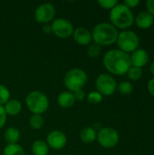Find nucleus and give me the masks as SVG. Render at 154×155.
Segmentation results:
<instances>
[{
    "label": "nucleus",
    "instance_id": "obj_1",
    "mask_svg": "<svg viewBox=\"0 0 154 155\" xmlns=\"http://www.w3.org/2000/svg\"><path fill=\"white\" fill-rule=\"evenodd\" d=\"M103 65L112 74L123 75L127 74L132 66L129 54L118 49L108 51L103 56Z\"/></svg>",
    "mask_w": 154,
    "mask_h": 155
},
{
    "label": "nucleus",
    "instance_id": "obj_2",
    "mask_svg": "<svg viewBox=\"0 0 154 155\" xmlns=\"http://www.w3.org/2000/svg\"><path fill=\"white\" fill-rule=\"evenodd\" d=\"M118 31L112 24L100 23L96 25L92 33V39L99 45H111L117 41Z\"/></svg>",
    "mask_w": 154,
    "mask_h": 155
},
{
    "label": "nucleus",
    "instance_id": "obj_3",
    "mask_svg": "<svg viewBox=\"0 0 154 155\" xmlns=\"http://www.w3.org/2000/svg\"><path fill=\"white\" fill-rule=\"evenodd\" d=\"M110 20L114 27L125 29L133 24L134 17L130 8L123 4H118L111 9Z\"/></svg>",
    "mask_w": 154,
    "mask_h": 155
},
{
    "label": "nucleus",
    "instance_id": "obj_4",
    "mask_svg": "<svg viewBox=\"0 0 154 155\" xmlns=\"http://www.w3.org/2000/svg\"><path fill=\"white\" fill-rule=\"evenodd\" d=\"M88 76L86 73L80 68H74L69 70L64 78V84L69 92H75L81 90L87 83Z\"/></svg>",
    "mask_w": 154,
    "mask_h": 155
},
{
    "label": "nucleus",
    "instance_id": "obj_5",
    "mask_svg": "<svg viewBox=\"0 0 154 155\" xmlns=\"http://www.w3.org/2000/svg\"><path fill=\"white\" fill-rule=\"evenodd\" d=\"M25 104L28 109L34 114H42L47 111L49 100L44 93L33 91L27 94L25 98Z\"/></svg>",
    "mask_w": 154,
    "mask_h": 155
},
{
    "label": "nucleus",
    "instance_id": "obj_6",
    "mask_svg": "<svg viewBox=\"0 0 154 155\" xmlns=\"http://www.w3.org/2000/svg\"><path fill=\"white\" fill-rule=\"evenodd\" d=\"M117 45L121 51L125 53L134 52L138 49L140 39L136 33L130 30H124L118 34L117 37Z\"/></svg>",
    "mask_w": 154,
    "mask_h": 155
},
{
    "label": "nucleus",
    "instance_id": "obj_7",
    "mask_svg": "<svg viewBox=\"0 0 154 155\" xmlns=\"http://www.w3.org/2000/svg\"><path fill=\"white\" fill-rule=\"evenodd\" d=\"M96 139L101 146L104 148H113L119 143V134L113 128L104 127L99 131Z\"/></svg>",
    "mask_w": 154,
    "mask_h": 155
},
{
    "label": "nucleus",
    "instance_id": "obj_8",
    "mask_svg": "<svg viewBox=\"0 0 154 155\" xmlns=\"http://www.w3.org/2000/svg\"><path fill=\"white\" fill-rule=\"evenodd\" d=\"M96 87L98 92L103 95L110 96L113 94V93L117 89V83L115 79L108 74H100L95 82Z\"/></svg>",
    "mask_w": 154,
    "mask_h": 155
},
{
    "label": "nucleus",
    "instance_id": "obj_9",
    "mask_svg": "<svg viewBox=\"0 0 154 155\" xmlns=\"http://www.w3.org/2000/svg\"><path fill=\"white\" fill-rule=\"evenodd\" d=\"M52 32L59 38H68L74 34L72 23L64 18L55 19L52 24Z\"/></svg>",
    "mask_w": 154,
    "mask_h": 155
},
{
    "label": "nucleus",
    "instance_id": "obj_10",
    "mask_svg": "<svg viewBox=\"0 0 154 155\" xmlns=\"http://www.w3.org/2000/svg\"><path fill=\"white\" fill-rule=\"evenodd\" d=\"M55 15V8L50 3L40 5L34 11V19L40 24H48Z\"/></svg>",
    "mask_w": 154,
    "mask_h": 155
},
{
    "label": "nucleus",
    "instance_id": "obj_11",
    "mask_svg": "<svg viewBox=\"0 0 154 155\" xmlns=\"http://www.w3.org/2000/svg\"><path fill=\"white\" fill-rule=\"evenodd\" d=\"M46 142L48 147H51L54 150H61L65 147L67 138L63 132L54 130L49 133L46 138Z\"/></svg>",
    "mask_w": 154,
    "mask_h": 155
},
{
    "label": "nucleus",
    "instance_id": "obj_12",
    "mask_svg": "<svg viewBox=\"0 0 154 155\" xmlns=\"http://www.w3.org/2000/svg\"><path fill=\"white\" fill-rule=\"evenodd\" d=\"M149 61V54L145 49H136L133 52L131 56V63L132 66L142 68L147 64Z\"/></svg>",
    "mask_w": 154,
    "mask_h": 155
},
{
    "label": "nucleus",
    "instance_id": "obj_13",
    "mask_svg": "<svg viewBox=\"0 0 154 155\" xmlns=\"http://www.w3.org/2000/svg\"><path fill=\"white\" fill-rule=\"evenodd\" d=\"M74 39L81 45H87L92 41V33L85 27H78L74 31Z\"/></svg>",
    "mask_w": 154,
    "mask_h": 155
},
{
    "label": "nucleus",
    "instance_id": "obj_14",
    "mask_svg": "<svg viewBox=\"0 0 154 155\" xmlns=\"http://www.w3.org/2000/svg\"><path fill=\"white\" fill-rule=\"evenodd\" d=\"M135 23L138 27L142 29H148L153 25L154 17L148 12H141L136 16Z\"/></svg>",
    "mask_w": 154,
    "mask_h": 155
},
{
    "label": "nucleus",
    "instance_id": "obj_15",
    "mask_svg": "<svg viewBox=\"0 0 154 155\" xmlns=\"http://www.w3.org/2000/svg\"><path fill=\"white\" fill-rule=\"evenodd\" d=\"M57 102H58V104L61 107L69 108V107H71V106H73L74 104L75 99H74V94L72 92L64 91V92H62L59 94V96L57 98Z\"/></svg>",
    "mask_w": 154,
    "mask_h": 155
},
{
    "label": "nucleus",
    "instance_id": "obj_16",
    "mask_svg": "<svg viewBox=\"0 0 154 155\" xmlns=\"http://www.w3.org/2000/svg\"><path fill=\"white\" fill-rule=\"evenodd\" d=\"M5 111L6 114H9L11 116H15L17 115L21 110H22V104L18 100H9L5 104Z\"/></svg>",
    "mask_w": 154,
    "mask_h": 155
},
{
    "label": "nucleus",
    "instance_id": "obj_17",
    "mask_svg": "<svg viewBox=\"0 0 154 155\" xmlns=\"http://www.w3.org/2000/svg\"><path fill=\"white\" fill-rule=\"evenodd\" d=\"M81 140L85 143H91L97 138V134L94 128L93 127H85L80 133Z\"/></svg>",
    "mask_w": 154,
    "mask_h": 155
},
{
    "label": "nucleus",
    "instance_id": "obj_18",
    "mask_svg": "<svg viewBox=\"0 0 154 155\" xmlns=\"http://www.w3.org/2000/svg\"><path fill=\"white\" fill-rule=\"evenodd\" d=\"M49 147L44 141L37 140L32 145V153L34 155H47Z\"/></svg>",
    "mask_w": 154,
    "mask_h": 155
},
{
    "label": "nucleus",
    "instance_id": "obj_19",
    "mask_svg": "<svg viewBox=\"0 0 154 155\" xmlns=\"http://www.w3.org/2000/svg\"><path fill=\"white\" fill-rule=\"evenodd\" d=\"M20 139V132L17 128L10 127L5 132V140L8 144H15Z\"/></svg>",
    "mask_w": 154,
    "mask_h": 155
},
{
    "label": "nucleus",
    "instance_id": "obj_20",
    "mask_svg": "<svg viewBox=\"0 0 154 155\" xmlns=\"http://www.w3.org/2000/svg\"><path fill=\"white\" fill-rule=\"evenodd\" d=\"M4 155H25L24 149L21 145L15 144H7L4 149Z\"/></svg>",
    "mask_w": 154,
    "mask_h": 155
},
{
    "label": "nucleus",
    "instance_id": "obj_21",
    "mask_svg": "<svg viewBox=\"0 0 154 155\" xmlns=\"http://www.w3.org/2000/svg\"><path fill=\"white\" fill-rule=\"evenodd\" d=\"M29 124L33 129L38 130L44 125V118L41 114H33L29 119Z\"/></svg>",
    "mask_w": 154,
    "mask_h": 155
},
{
    "label": "nucleus",
    "instance_id": "obj_22",
    "mask_svg": "<svg viewBox=\"0 0 154 155\" xmlns=\"http://www.w3.org/2000/svg\"><path fill=\"white\" fill-rule=\"evenodd\" d=\"M117 89H118V91H119L122 94L129 95V94H131L133 93V84H132L130 82L124 81V82L120 83V84L117 85Z\"/></svg>",
    "mask_w": 154,
    "mask_h": 155
},
{
    "label": "nucleus",
    "instance_id": "obj_23",
    "mask_svg": "<svg viewBox=\"0 0 154 155\" xmlns=\"http://www.w3.org/2000/svg\"><path fill=\"white\" fill-rule=\"evenodd\" d=\"M128 76L131 80L133 81H138L141 79L142 75H143V70L142 68H138V67H134V66H131V68L129 69V71L127 72Z\"/></svg>",
    "mask_w": 154,
    "mask_h": 155
},
{
    "label": "nucleus",
    "instance_id": "obj_24",
    "mask_svg": "<svg viewBox=\"0 0 154 155\" xmlns=\"http://www.w3.org/2000/svg\"><path fill=\"white\" fill-rule=\"evenodd\" d=\"M10 100V92L3 84H0V105L5 104Z\"/></svg>",
    "mask_w": 154,
    "mask_h": 155
},
{
    "label": "nucleus",
    "instance_id": "obj_25",
    "mask_svg": "<svg viewBox=\"0 0 154 155\" xmlns=\"http://www.w3.org/2000/svg\"><path fill=\"white\" fill-rule=\"evenodd\" d=\"M101 53V45L93 43L92 45H89L88 50H87V54L91 57V58H96Z\"/></svg>",
    "mask_w": 154,
    "mask_h": 155
},
{
    "label": "nucleus",
    "instance_id": "obj_26",
    "mask_svg": "<svg viewBox=\"0 0 154 155\" xmlns=\"http://www.w3.org/2000/svg\"><path fill=\"white\" fill-rule=\"evenodd\" d=\"M88 102L91 103V104H99L102 102L103 100V95L99 93V92H91L89 94H88Z\"/></svg>",
    "mask_w": 154,
    "mask_h": 155
},
{
    "label": "nucleus",
    "instance_id": "obj_27",
    "mask_svg": "<svg viewBox=\"0 0 154 155\" xmlns=\"http://www.w3.org/2000/svg\"><path fill=\"white\" fill-rule=\"evenodd\" d=\"M98 4L104 9H113L119 3L117 0H99Z\"/></svg>",
    "mask_w": 154,
    "mask_h": 155
},
{
    "label": "nucleus",
    "instance_id": "obj_28",
    "mask_svg": "<svg viewBox=\"0 0 154 155\" xmlns=\"http://www.w3.org/2000/svg\"><path fill=\"white\" fill-rule=\"evenodd\" d=\"M6 122V113L5 111V108L0 105V129L4 127Z\"/></svg>",
    "mask_w": 154,
    "mask_h": 155
},
{
    "label": "nucleus",
    "instance_id": "obj_29",
    "mask_svg": "<svg viewBox=\"0 0 154 155\" xmlns=\"http://www.w3.org/2000/svg\"><path fill=\"white\" fill-rule=\"evenodd\" d=\"M124 5H126L128 8H134L136 7L139 4H140V1L139 0H125L123 3Z\"/></svg>",
    "mask_w": 154,
    "mask_h": 155
},
{
    "label": "nucleus",
    "instance_id": "obj_30",
    "mask_svg": "<svg viewBox=\"0 0 154 155\" xmlns=\"http://www.w3.org/2000/svg\"><path fill=\"white\" fill-rule=\"evenodd\" d=\"M74 99L77 100V101H83L85 97V93L84 90H78V91H75L74 94Z\"/></svg>",
    "mask_w": 154,
    "mask_h": 155
},
{
    "label": "nucleus",
    "instance_id": "obj_31",
    "mask_svg": "<svg viewBox=\"0 0 154 155\" xmlns=\"http://www.w3.org/2000/svg\"><path fill=\"white\" fill-rule=\"evenodd\" d=\"M146 7L148 13H150L154 17V0H148L146 2Z\"/></svg>",
    "mask_w": 154,
    "mask_h": 155
},
{
    "label": "nucleus",
    "instance_id": "obj_32",
    "mask_svg": "<svg viewBox=\"0 0 154 155\" xmlns=\"http://www.w3.org/2000/svg\"><path fill=\"white\" fill-rule=\"evenodd\" d=\"M147 88H148V92L150 93V94H152L154 97V78L150 80V82L148 83Z\"/></svg>",
    "mask_w": 154,
    "mask_h": 155
},
{
    "label": "nucleus",
    "instance_id": "obj_33",
    "mask_svg": "<svg viewBox=\"0 0 154 155\" xmlns=\"http://www.w3.org/2000/svg\"><path fill=\"white\" fill-rule=\"evenodd\" d=\"M43 31H44V33L49 34V33L52 32V26L50 25H48V24H45L44 25V27H43Z\"/></svg>",
    "mask_w": 154,
    "mask_h": 155
},
{
    "label": "nucleus",
    "instance_id": "obj_34",
    "mask_svg": "<svg viewBox=\"0 0 154 155\" xmlns=\"http://www.w3.org/2000/svg\"><path fill=\"white\" fill-rule=\"evenodd\" d=\"M150 70H151V73H152V74L154 75V61L152 63V64H151Z\"/></svg>",
    "mask_w": 154,
    "mask_h": 155
}]
</instances>
